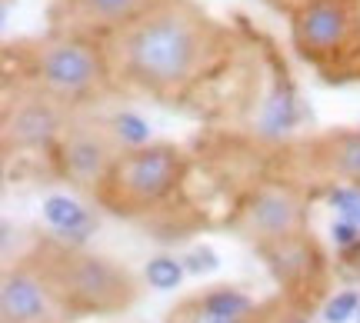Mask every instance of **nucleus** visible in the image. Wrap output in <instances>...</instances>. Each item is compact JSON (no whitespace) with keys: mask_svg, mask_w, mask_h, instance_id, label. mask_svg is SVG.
<instances>
[{"mask_svg":"<svg viewBox=\"0 0 360 323\" xmlns=\"http://www.w3.org/2000/svg\"><path fill=\"white\" fill-rule=\"evenodd\" d=\"M217 57V27L184 0H160L117 30V60L137 87L180 93Z\"/></svg>","mask_w":360,"mask_h":323,"instance_id":"1","label":"nucleus"},{"mask_svg":"<svg viewBox=\"0 0 360 323\" xmlns=\"http://www.w3.org/2000/svg\"><path fill=\"white\" fill-rule=\"evenodd\" d=\"M180 177H184V154L177 147L137 143L130 154L117 157V164L110 167L101 187L103 194L120 204L143 207V204H157L160 197H167L180 183Z\"/></svg>","mask_w":360,"mask_h":323,"instance_id":"2","label":"nucleus"},{"mask_svg":"<svg viewBox=\"0 0 360 323\" xmlns=\"http://www.w3.org/2000/svg\"><path fill=\"white\" fill-rule=\"evenodd\" d=\"M30 74L37 80V93L51 100H80L103 84L101 51L80 37H57L34 53Z\"/></svg>","mask_w":360,"mask_h":323,"instance_id":"3","label":"nucleus"},{"mask_svg":"<svg viewBox=\"0 0 360 323\" xmlns=\"http://www.w3.org/2000/svg\"><path fill=\"white\" fill-rule=\"evenodd\" d=\"M53 284L70 307L110 313L134 300V280L101 257H64L53 270Z\"/></svg>","mask_w":360,"mask_h":323,"instance_id":"4","label":"nucleus"},{"mask_svg":"<svg viewBox=\"0 0 360 323\" xmlns=\"http://www.w3.org/2000/svg\"><path fill=\"white\" fill-rule=\"evenodd\" d=\"M357 30L350 0H307L294 13V40L304 57H330L344 51Z\"/></svg>","mask_w":360,"mask_h":323,"instance_id":"5","label":"nucleus"},{"mask_svg":"<svg viewBox=\"0 0 360 323\" xmlns=\"http://www.w3.org/2000/svg\"><path fill=\"white\" fill-rule=\"evenodd\" d=\"M117 147L110 140V133L90 124H67L64 133L57 137V160L60 170L80 187H101L107 180L110 167L117 164Z\"/></svg>","mask_w":360,"mask_h":323,"instance_id":"6","label":"nucleus"},{"mask_svg":"<svg viewBox=\"0 0 360 323\" xmlns=\"http://www.w3.org/2000/svg\"><path fill=\"white\" fill-rule=\"evenodd\" d=\"M64 114L57 110V100L37 93L30 104H20L17 114H7V143H20V147H40V143H53L64 133Z\"/></svg>","mask_w":360,"mask_h":323,"instance_id":"7","label":"nucleus"},{"mask_svg":"<svg viewBox=\"0 0 360 323\" xmlns=\"http://www.w3.org/2000/svg\"><path fill=\"white\" fill-rule=\"evenodd\" d=\"M247 217H250V227L257 233H264L267 240H287L300 230L304 223V207L294 194L287 190H260L250 207H247Z\"/></svg>","mask_w":360,"mask_h":323,"instance_id":"8","label":"nucleus"},{"mask_svg":"<svg viewBox=\"0 0 360 323\" xmlns=\"http://www.w3.org/2000/svg\"><path fill=\"white\" fill-rule=\"evenodd\" d=\"M0 310L4 323H51V303L44 286L27 277V273H11L4 280V294H0Z\"/></svg>","mask_w":360,"mask_h":323,"instance_id":"9","label":"nucleus"},{"mask_svg":"<svg viewBox=\"0 0 360 323\" xmlns=\"http://www.w3.org/2000/svg\"><path fill=\"white\" fill-rule=\"evenodd\" d=\"M160 0H67L70 13L77 17L80 24L90 27H127L130 20H137L141 13H147L150 7H157Z\"/></svg>","mask_w":360,"mask_h":323,"instance_id":"10","label":"nucleus"},{"mask_svg":"<svg viewBox=\"0 0 360 323\" xmlns=\"http://www.w3.org/2000/svg\"><path fill=\"white\" fill-rule=\"evenodd\" d=\"M317 154L330 173L350 183H360V130H340V133L323 137Z\"/></svg>","mask_w":360,"mask_h":323,"instance_id":"11","label":"nucleus"},{"mask_svg":"<svg viewBox=\"0 0 360 323\" xmlns=\"http://www.w3.org/2000/svg\"><path fill=\"white\" fill-rule=\"evenodd\" d=\"M44 213H47V220H51L57 230H64V233H70L77 223H84V210H80L74 200H67V197H53V200H47Z\"/></svg>","mask_w":360,"mask_h":323,"instance_id":"12","label":"nucleus"},{"mask_svg":"<svg viewBox=\"0 0 360 323\" xmlns=\"http://www.w3.org/2000/svg\"><path fill=\"white\" fill-rule=\"evenodd\" d=\"M180 277H184V267H180L177 260L157 257L147 263V280H150V286H157V290H174V286L180 284Z\"/></svg>","mask_w":360,"mask_h":323,"instance_id":"13","label":"nucleus"},{"mask_svg":"<svg viewBox=\"0 0 360 323\" xmlns=\"http://www.w3.org/2000/svg\"><path fill=\"white\" fill-rule=\"evenodd\" d=\"M204 307L217 313H233V317H244L247 307H250V300L244 294H237V290H214L210 297H204Z\"/></svg>","mask_w":360,"mask_h":323,"instance_id":"14","label":"nucleus"},{"mask_svg":"<svg viewBox=\"0 0 360 323\" xmlns=\"http://www.w3.org/2000/svg\"><path fill=\"white\" fill-rule=\"evenodd\" d=\"M357 307H360V300H357V294H337L330 303H327V310H323V317L330 323H347L354 313H357Z\"/></svg>","mask_w":360,"mask_h":323,"instance_id":"15","label":"nucleus"},{"mask_svg":"<svg viewBox=\"0 0 360 323\" xmlns=\"http://www.w3.org/2000/svg\"><path fill=\"white\" fill-rule=\"evenodd\" d=\"M184 263H187V270H191V273H210V270H217V267H220L217 253H214V250H207V246L193 250V253L184 260Z\"/></svg>","mask_w":360,"mask_h":323,"instance_id":"16","label":"nucleus"},{"mask_svg":"<svg viewBox=\"0 0 360 323\" xmlns=\"http://www.w3.org/2000/svg\"><path fill=\"white\" fill-rule=\"evenodd\" d=\"M187 323H244V317H233V313H217L204 307V300L193 307V313L187 317Z\"/></svg>","mask_w":360,"mask_h":323,"instance_id":"17","label":"nucleus"},{"mask_svg":"<svg viewBox=\"0 0 360 323\" xmlns=\"http://www.w3.org/2000/svg\"><path fill=\"white\" fill-rule=\"evenodd\" d=\"M334 204H337V210H344L354 223H360V190H337Z\"/></svg>","mask_w":360,"mask_h":323,"instance_id":"18","label":"nucleus"},{"mask_svg":"<svg viewBox=\"0 0 360 323\" xmlns=\"http://www.w3.org/2000/svg\"><path fill=\"white\" fill-rule=\"evenodd\" d=\"M334 240L340 246H350L354 240H357V230H354L350 223H337V227H334Z\"/></svg>","mask_w":360,"mask_h":323,"instance_id":"19","label":"nucleus"},{"mask_svg":"<svg viewBox=\"0 0 360 323\" xmlns=\"http://www.w3.org/2000/svg\"><path fill=\"white\" fill-rule=\"evenodd\" d=\"M294 4H297V7H300V4H307V0H294Z\"/></svg>","mask_w":360,"mask_h":323,"instance_id":"20","label":"nucleus"},{"mask_svg":"<svg viewBox=\"0 0 360 323\" xmlns=\"http://www.w3.org/2000/svg\"><path fill=\"white\" fill-rule=\"evenodd\" d=\"M300 323H304V320H300Z\"/></svg>","mask_w":360,"mask_h":323,"instance_id":"21","label":"nucleus"}]
</instances>
